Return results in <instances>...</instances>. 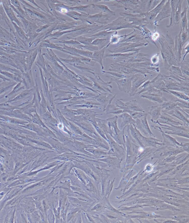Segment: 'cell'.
Segmentation results:
<instances>
[{
  "instance_id": "1",
  "label": "cell",
  "mask_w": 189,
  "mask_h": 223,
  "mask_svg": "<svg viewBox=\"0 0 189 223\" xmlns=\"http://www.w3.org/2000/svg\"><path fill=\"white\" fill-rule=\"evenodd\" d=\"M158 41L160 45V51L165 68L169 71L172 66L179 67L177 58L175 41L167 33L165 35H160Z\"/></svg>"
},
{
  "instance_id": "2",
  "label": "cell",
  "mask_w": 189,
  "mask_h": 223,
  "mask_svg": "<svg viewBox=\"0 0 189 223\" xmlns=\"http://www.w3.org/2000/svg\"><path fill=\"white\" fill-rule=\"evenodd\" d=\"M146 41L137 43H122L118 45L120 46L115 48L109 50L110 53H123L132 52L138 53L142 48H138V47L146 46L148 45Z\"/></svg>"
},
{
  "instance_id": "3",
  "label": "cell",
  "mask_w": 189,
  "mask_h": 223,
  "mask_svg": "<svg viewBox=\"0 0 189 223\" xmlns=\"http://www.w3.org/2000/svg\"><path fill=\"white\" fill-rule=\"evenodd\" d=\"M116 3L111 6L115 8H122L133 13L140 14V0H120L115 1Z\"/></svg>"
},
{
  "instance_id": "4",
  "label": "cell",
  "mask_w": 189,
  "mask_h": 223,
  "mask_svg": "<svg viewBox=\"0 0 189 223\" xmlns=\"http://www.w3.org/2000/svg\"><path fill=\"white\" fill-rule=\"evenodd\" d=\"M158 124L161 126V129H167L169 131H164V133L168 134H172L176 136H179L185 138H189V126L183 125H168L163 124L158 122L155 123Z\"/></svg>"
},
{
  "instance_id": "5",
  "label": "cell",
  "mask_w": 189,
  "mask_h": 223,
  "mask_svg": "<svg viewBox=\"0 0 189 223\" xmlns=\"http://www.w3.org/2000/svg\"><path fill=\"white\" fill-rule=\"evenodd\" d=\"M130 28L132 29H136L139 31H141V27L133 25L131 24L125 18L123 17H120L117 19L114 20L109 24L105 26V29H108L107 32L110 31H117L123 29Z\"/></svg>"
},
{
  "instance_id": "6",
  "label": "cell",
  "mask_w": 189,
  "mask_h": 223,
  "mask_svg": "<svg viewBox=\"0 0 189 223\" xmlns=\"http://www.w3.org/2000/svg\"><path fill=\"white\" fill-rule=\"evenodd\" d=\"M162 77L167 89L181 92L189 96V86L183 85L169 76L162 74Z\"/></svg>"
},
{
  "instance_id": "7",
  "label": "cell",
  "mask_w": 189,
  "mask_h": 223,
  "mask_svg": "<svg viewBox=\"0 0 189 223\" xmlns=\"http://www.w3.org/2000/svg\"><path fill=\"white\" fill-rule=\"evenodd\" d=\"M148 114L146 113L142 117L135 119L136 123L134 126L140 133H142L147 136L149 135L151 137L155 138L154 134L151 131L147 121Z\"/></svg>"
},
{
  "instance_id": "8",
  "label": "cell",
  "mask_w": 189,
  "mask_h": 223,
  "mask_svg": "<svg viewBox=\"0 0 189 223\" xmlns=\"http://www.w3.org/2000/svg\"><path fill=\"white\" fill-rule=\"evenodd\" d=\"M149 80L148 76H145L141 73H137L133 76L132 80V87L129 93L130 97L136 95L141 85Z\"/></svg>"
},
{
  "instance_id": "9",
  "label": "cell",
  "mask_w": 189,
  "mask_h": 223,
  "mask_svg": "<svg viewBox=\"0 0 189 223\" xmlns=\"http://www.w3.org/2000/svg\"><path fill=\"white\" fill-rule=\"evenodd\" d=\"M119 14L133 25L139 26L140 27L147 25L143 20V16L142 14H134L131 13L121 12L119 13Z\"/></svg>"
},
{
  "instance_id": "10",
  "label": "cell",
  "mask_w": 189,
  "mask_h": 223,
  "mask_svg": "<svg viewBox=\"0 0 189 223\" xmlns=\"http://www.w3.org/2000/svg\"><path fill=\"white\" fill-rule=\"evenodd\" d=\"M74 164L75 168L80 169L83 171L88 176L91 177V178L93 179V180L96 182L97 185V183L99 182V177L93 172L90 167L87 165L84 161H81L79 160H74L72 161Z\"/></svg>"
},
{
  "instance_id": "11",
  "label": "cell",
  "mask_w": 189,
  "mask_h": 223,
  "mask_svg": "<svg viewBox=\"0 0 189 223\" xmlns=\"http://www.w3.org/2000/svg\"><path fill=\"white\" fill-rule=\"evenodd\" d=\"M141 98L147 99L155 103H161L169 101L163 96V93L161 91L151 92H145L140 94Z\"/></svg>"
},
{
  "instance_id": "12",
  "label": "cell",
  "mask_w": 189,
  "mask_h": 223,
  "mask_svg": "<svg viewBox=\"0 0 189 223\" xmlns=\"http://www.w3.org/2000/svg\"><path fill=\"white\" fill-rule=\"evenodd\" d=\"M171 8L170 1H167L165 5H164L162 9L161 10L160 13L157 14L156 18L154 21L153 24L155 25V28L156 30L157 26H159L158 25V22L166 18L170 17L171 16Z\"/></svg>"
},
{
  "instance_id": "13",
  "label": "cell",
  "mask_w": 189,
  "mask_h": 223,
  "mask_svg": "<svg viewBox=\"0 0 189 223\" xmlns=\"http://www.w3.org/2000/svg\"><path fill=\"white\" fill-rule=\"evenodd\" d=\"M146 41L142 36V33L138 30L134 29V31L130 33L125 35L123 40L119 41L118 44L123 43H137Z\"/></svg>"
},
{
  "instance_id": "14",
  "label": "cell",
  "mask_w": 189,
  "mask_h": 223,
  "mask_svg": "<svg viewBox=\"0 0 189 223\" xmlns=\"http://www.w3.org/2000/svg\"><path fill=\"white\" fill-rule=\"evenodd\" d=\"M132 78H126L119 80H114L113 82H115L117 84L118 88L120 91L126 94H129L132 87Z\"/></svg>"
},
{
  "instance_id": "15",
  "label": "cell",
  "mask_w": 189,
  "mask_h": 223,
  "mask_svg": "<svg viewBox=\"0 0 189 223\" xmlns=\"http://www.w3.org/2000/svg\"><path fill=\"white\" fill-rule=\"evenodd\" d=\"M80 155L87 156L85 155L77 153L75 152H66L64 153L63 154H61L59 155L56 156L55 157L51 160H55V159H58L62 161H64V162L67 161H73L74 160H79V158H81L85 159L84 158H83L82 157H80Z\"/></svg>"
},
{
  "instance_id": "16",
  "label": "cell",
  "mask_w": 189,
  "mask_h": 223,
  "mask_svg": "<svg viewBox=\"0 0 189 223\" xmlns=\"http://www.w3.org/2000/svg\"><path fill=\"white\" fill-rule=\"evenodd\" d=\"M151 127L154 129L161 132L164 139V141L162 143L163 145H171L176 146V144L180 146V144L175 139L169 134L164 133L161 127L157 126L151 125Z\"/></svg>"
},
{
  "instance_id": "17",
  "label": "cell",
  "mask_w": 189,
  "mask_h": 223,
  "mask_svg": "<svg viewBox=\"0 0 189 223\" xmlns=\"http://www.w3.org/2000/svg\"><path fill=\"white\" fill-rule=\"evenodd\" d=\"M68 201L72 204L75 207L78 208L79 210H82L84 211H86L92 206L94 203H85L84 201H81L76 197H68Z\"/></svg>"
},
{
  "instance_id": "18",
  "label": "cell",
  "mask_w": 189,
  "mask_h": 223,
  "mask_svg": "<svg viewBox=\"0 0 189 223\" xmlns=\"http://www.w3.org/2000/svg\"><path fill=\"white\" fill-rule=\"evenodd\" d=\"M150 85L152 87L162 92L169 94L166 88L165 82L163 79L162 74L160 73L150 81Z\"/></svg>"
},
{
  "instance_id": "19",
  "label": "cell",
  "mask_w": 189,
  "mask_h": 223,
  "mask_svg": "<svg viewBox=\"0 0 189 223\" xmlns=\"http://www.w3.org/2000/svg\"><path fill=\"white\" fill-rule=\"evenodd\" d=\"M158 122L161 124H165L168 125H183L179 121H177L174 118V117L171 116L167 113L161 112V115L157 121Z\"/></svg>"
},
{
  "instance_id": "20",
  "label": "cell",
  "mask_w": 189,
  "mask_h": 223,
  "mask_svg": "<svg viewBox=\"0 0 189 223\" xmlns=\"http://www.w3.org/2000/svg\"><path fill=\"white\" fill-rule=\"evenodd\" d=\"M161 1H141L140 4V14L151 11L160 3Z\"/></svg>"
},
{
  "instance_id": "21",
  "label": "cell",
  "mask_w": 189,
  "mask_h": 223,
  "mask_svg": "<svg viewBox=\"0 0 189 223\" xmlns=\"http://www.w3.org/2000/svg\"><path fill=\"white\" fill-rule=\"evenodd\" d=\"M124 113L129 114L132 111H138L145 113V111L141 107L138 101L136 99L132 100L129 102L125 103Z\"/></svg>"
},
{
  "instance_id": "22",
  "label": "cell",
  "mask_w": 189,
  "mask_h": 223,
  "mask_svg": "<svg viewBox=\"0 0 189 223\" xmlns=\"http://www.w3.org/2000/svg\"><path fill=\"white\" fill-rule=\"evenodd\" d=\"M186 6L181 14V21L180 22L181 29L182 31H186L189 32L188 30V14L189 8L188 1H186Z\"/></svg>"
},
{
  "instance_id": "23",
  "label": "cell",
  "mask_w": 189,
  "mask_h": 223,
  "mask_svg": "<svg viewBox=\"0 0 189 223\" xmlns=\"http://www.w3.org/2000/svg\"><path fill=\"white\" fill-rule=\"evenodd\" d=\"M167 113L168 114L171 115V116L176 117L180 120L181 121L184 123V126H189V119L184 116V115L178 110V106H176L175 109L171 111L164 112Z\"/></svg>"
},
{
  "instance_id": "24",
  "label": "cell",
  "mask_w": 189,
  "mask_h": 223,
  "mask_svg": "<svg viewBox=\"0 0 189 223\" xmlns=\"http://www.w3.org/2000/svg\"><path fill=\"white\" fill-rule=\"evenodd\" d=\"M118 117L122 119V122L120 125V128L121 129L129 125H132L133 126L135 125V120L133 119L129 114L127 113L121 114Z\"/></svg>"
},
{
  "instance_id": "25",
  "label": "cell",
  "mask_w": 189,
  "mask_h": 223,
  "mask_svg": "<svg viewBox=\"0 0 189 223\" xmlns=\"http://www.w3.org/2000/svg\"><path fill=\"white\" fill-rule=\"evenodd\" d=\"M150 111L148 114L151 115L150 121L153 123L158 120L161 115V107L160 106H152L149 107Z\"/></svg>"
},
{
  "instance_id": "26",
  "label": "cell",
  "mask_w": 189,
  "mask_h": 223,
  "mask_svg": "<svg viewBox=\"0 0 189 223\" xmlns=\"http://www.w3.org/2000/svg\"><path fill=\"white\" fill-rule=\"evenodd\" d=\"M182 29H181L180 32L178 35H176L175 38V45L176 52H177V60L179 63L181 62V51H182V43L181 38V35Z\"/></svg>"
},
{
  "instance_id": "27",
  "label": "cell",
  "mask_w": 189,
  "mask_h": 223,
  "mask_svg": "<svg viewBox=\"0 0 189 223\" xmlns=\"http://www.w3.org/2000/svg\"><path fill=\"white\" fill-rule=\"evenodd\" d=\"M140 32L142 33V36L144 38V40L148 43H152L154 44L157 48H159L156 43L152 39L153 33L149 29L146 27V26H142L141 27V30Z\"/></svg>"
},
{
  "instance_id": "28",
  "label": "cell",
  "mask_w": 189,
  "mask_h": 223,
  "mask_svg": "<svg viewBox=\"0 0 189 223\" xmlns=\"http://www.w3.org/2000/svg\"><path fill=\"white\" fill-rule=\"evenodd\" d=\"M127 127H124L123 128V129L122 131H120L119 133L117 134H115L114 133L112 134L111 135V137L113 138L114 140H115V141L117 142V143L120 144V145H122L123 146L124 149H126L125 147V138H124V130H125V128Z\"/></svg>"
},
{
  "instance_id": "29",
  "label": "cell",
  "mask_w": 189,
  "mask_h": 223,
  "mask_svg": "<svg viewBox=\"0 0 189 223\" xmlns=\"http://www.w3.org/2000/svg\"><path fill=\"white\" fill-rule=\"evenodd\" d=\"M180 1H175V0H172L170 1V4L171 8V13L170 18V23L169 25L166 24V27L168 28H170L172 27V24L173 23L174 19V16L175 13L178 9L179 7Z\"/></svg>"
},
{
  "instance_id": "30",
  "label": "cell",
  "mask_w": 189,
  "mask_h": 223,
  "mask_svg": "<svg viewBox=\"0 0 189 223\" xmlns=\"http://www.w3.org/2000/svg\"><path fill=\"white\" fill-rule=\"evenodd\" d=\"M103 111H105L106 114L119 115L124 113V111L122 109L118 108L115 105L111 104H108L106 108L103 110Z\"/></svg>"
},
{
  "instance_id": "31",
  "label": "cell",
  "mask_w": 189,
  "mask_h": 223,
  "mask_svg": "<svg viewBox=\"0 0 189 223\" xmlns=\"http://www.w3.org/2000/svg\"><path fill=\"white\" fill-rule=\"evenodd\" d=\"M86 150L92 154L96 158V160L97 159L104 158L108 154V153L105 152L102 150L97 148L96 149H95L94 148H88Z\"/></svg>"
},
{
  "instance_id": "32",
  "label": "cell",
  "mask_w": 189,
  "mask_h": 223,
  "mask_svg": "<svg viewBox=\"0 0 189 223\" xmlns=\"http://www.w3.org/2000/svg\"><path fill=\"white\" fill-rule=\"evenodd\" d=\"M160 106L161 107V112H166L174 110L177 105L175 102L168 101L161 103Z\"/></svg>"
},
{
  "instance_id": "33",
  "label": "cell",
  "mask_w": 189,
  "mask_h": 223,
  "mask_svg": "<svg viewBox=\"0 0 189 223\" xmlns=\"http://www.w3.org/2000/svg\"><path fill=\"white\" fill-rule=\"evenodd\" d=\"M118 118L117 115H115L113 117L109 118L107 119L109 126L115 134H117L120 131L118 126Z\"/></svg>"
},
{
  "instance_id": "34",
  "label": "cell",
  "mask_w": 189,
  "mask_h": 223,
  "mask_svg": "<svg viewBox=\"0 0 189 223\" xmlns=\"http://www.w3.org/2000/svg\"><path fill=\"white\" fill-rule=\"evenodd\" d=\"M189 59H187L182 62H181L179 65V67L183 75L188 78L189 76Z\"/></svg>"
},
{
  "instance_id": "35",
  "label": "cell",
  "mask_w": 189,
  "mask_h": 223,
  "mask_svg": "<svg viewBox=\"0 0 189 223\" xmlns=\"http://www.w3.org/2000/svg\"><path fill=\"white\" fill-rule=\"evenodd\" d=\"M183 1H180L179 7H178L177 11L176 12L175 16H174V19L172 26L174 25L178 24L180 23L181 18V13L182 5Z\"/></svg>"
},
{
  "instance_id": "36",
  "label": "cell",
  "mask_w": 189,
  "mask_h": 223,
  "mask_svg": "<svg viewBox=\"0 0 189 223\" xmlns=\"http://www.w3.org/2000/svg\"><path fill=\"white\" fill-rule=\"evenodd\" d=\"M167 90L169 94L173 95L174 96H175L176 98L181 99L186 101V102H189V96L184 94L183 93L179 91H176L168 89Z\"/></svg>"
},
{
  "instance_id": "37",
  "label": "cell",
  "mask_w": 189,
  "mask_h": 223,
  "mask_svg": "<svg viewBox=\"0 0 189 223\" xmlns=\"http://www.w3.org/2000/svg\"><path fill=\"white\" fill-rule=\"evenodd\" d=\"M32 89L24 91L21 94L17 96L13 100L8 101V102H17L18 101L21 100L23 99L27 98V97H29L32 94Z\"/></svg>"
},
{
  "instance_id": "38",
  "label": "cell",
  "mask_w": 189,
  "mask_h": 223,
  "mask_svg": "<svg viewBox=\"0 0 189 223\" xmlns=\"http://www.w3.org/2000/svg\"><path fill=\"white\" fill-rule=\"evenodd\" d=\"M80 210L76 208L68 209L66 215V222H70L76 213L79 211Z\"/></svg>"
},
{
  "instance_id": "39",
  "label": "cell",
  "mask_w": 189,
  "mask_h": 223,
  "mask_svg": "<svg viewBox=\"0 0 189 223\" xmlns=\"http://www.w3.org/2000/svg\"><path fill=\"white\" fill-rule=\"evenodd\" d=\"M174 102H176L177 106L181 109H189V102L176 98L174 99Z\"/></svg>"
},
{
  "instance_id": "40",
  "label": "cell",
  "mask_w": 189,
  "mask_h": 223,
  "mask_svg": "<svg viewBox=\"0 0 189 223\" xmlns=\"http://www.w3.org/2000/svg\"><path fill=\"white\" fill-rule=\"evenodd\" d=\"M118 33H116L113 34L112 35L111 38H110V42L108 45H109L110 44H115L116 43H118L119 42V39L121 38H124V36H125L126 34L124 35H122V36H118L117 34Z\"/></svg>"
},
{
  "instance_id": "41",
  "label": "cell",
  "mask_w": 189,
  "mask_h": 223,
  "mask_svg": "<svg viewBox=\"0 0 189 223\" xmlns=\"http://www.w3.org/2000/svg\"><path fill=\"white\" fill-rule=\"evenodd\" d=\"M181 38L182 43V46L189 41V32L186 31H182L181 35Z\"/></svg>"
},
{
  "instance_id": "42",
  "label": "cell",
  "mask_w": 189,
  "mask_h": 223,
  "mask_svg": "<svg viewBox=\"0 0 189 223\" xmlns=\"http://www.w3.org/2000/svg\"><path fill=\"white\" fill-rule=\"evenodd\" d=\"M5 8L6 12H7L8 15L9 16L10 19L12 21H15L16 22H17L18 24L19 25L20 23L19 22H18V20L17 19L15 15H14L13 12L12 11V10L8 7H5Z\"/></svg>"
},
{
  "instance_id": "43",
  "label": "cell",
  "mask_w": 189,
  "mask_h": 223,
  "mask_svg": "<svg viewBox=\"0 0 189 223\" xmlns=\"http://www.w3.org/2000/svg\"><path fill=\"white\" fill-rule=\"evenodd\" d=\"M146 113L141 112H138V111H132L129 114L132 116L133 119H137L139 118L142 117L146 114Z\"/></svg>"
},
{
  "instance_id": "44",
  "label": "cell",
  "mask_w": 189,
  "mask_h": 223,
  "mask_svg": "<svg viewBox=\"0 0 189 223\" xmlns=\"http://www.w3.org/2000/svg\"><path fill=\"white\" fill-rule=\"evenodd\" d=\"M47 211L48 212V214L47 215V219H48L49 222H55V215H54L51 209H49L47 210Z\"/></svg>"
},
{
  "instance_id": "45",
  "label": "cell",
  "mask_w": 189,
  "mask_h": 223,
  "mask_svg": "<svg viewBox=\"0 0 189 223\" xmlns=\"http://www.w3.org/2000/svg\"><path fill=\"white\" fill-rule=\"evenodd\" d=\"M13 25L15 28L16 32H17L18 35L22 38H23L25 40L26 38V37L24 34V33L23 31H22L21 28H20L19 27L16 25L13 22Z\"/></svg>"
},
{
  "instance_id": "46",
  "label": "cell",
  "mask_w": 189,
  "mask_h": 223,
  "mask_svg": "<svg viewBox=\"0 0 189 223\" xmlns=\"http://www.w3.org/2000/svg\"><path fill=\"white\" fill-rule=\"evenodd\" d=\"M160 54V53H156V54L153 55L152 58H151L150 61L151 63H152L153 65L157 64V63L159 62V55Z\"/></svg>"
},
{
  "instance_id": "47",
  "label": "cell",
  "mask_w": 189,
  "mask_h": 223,
  "mask_svg": "<svg viewBox=\"0 0 189 223\" xmlns=\"http://www.w3.org/2000/svg\"><path fill=\"white\" fill-rule=\"evenodd\" d=\"M102 205L101 203L97 204L93 207L91 208V211H99L102 209Z\"/></svg>"
},
{
  "instance_id": "48",
  "label": "cell",
  "mask_w": 189,
  "mask_h": 223,
  "mask_svg": "<svg viewBox=\"0 0 189 223\" xmlns=\"http://www.w3.org/2000/svg\"><path fill=\"white\" fill-rule=\"evenodd\" d=\"M180 146H181L184 150L188 152L189 143H186V142H182L180 144Z\"/></svg>"
},
{
  "instance_id": "49",
  "label": "cell",
  "mask_w": 189,
  "mask_h": 223,
  "mask_svg": "<svg viewBox=\"0 0 189 223\" xmlns=\"http://www.w3.org/2000/svg\"><path fill=\"white\" fill-rule=\"evenodd\" d=\"M160 36V34L156 30H155L154 33H153L152 36V39L154 41H155L157 39L159 38Z\"/></svg>"
},
{
  "instance_id": "50",
  "label": "cell",
  "mask_w": 189,
  "mask_h": 223,
  "mask_svg": "<svg viewBox=\"0 0 189 223\" xmlns=\"http://www.w3.org/2000/svg\"><path fill=\"white\" fill-rule=\"evenodd\" d=\"M1 73L3 74L4 75L8 76V77H9L10 78H12V79H16V78L15 77V76L13 75V74L8 73V72H7L4 71L2 72Z\"/></svg>"
},
{
  "instance_id": "51",
  "label": "cell",
  "mask_w": 189,
  "mask_h": 223,
  "mask_svg": "<svg viewBox=\"0 0 189 223\" xmlns=\"http://www.w3.org/2000/svg\"><path fill=\"white\" fill-rule=\"evenodd\" d=\"M184 50H186V52L185 53V54L184 55V56L183 58V59L182 60V61L181 62H182L184 60H185V58L186 57V56L189 53V43L185 47V48H184Z\"/></svg>"
},
{
  "instance_id": "52",
  "label": "cell",
  "mask_w": 189,
  "mask_h": 223,
  "mask_svg": "<svg viewBox=\"0 0 189 223\" xmlns=\"http://www.w3.org/2000/svg\"><path fill=\"white\" fill-rule=\"evenodd\" d=\"M22 165L21 163L19 162L17 163L16 165L15 168H14V172H17V171H18V169H20V168H21V167Z\"/></svg>"
},
{
  "instance_id": "53",
  "label": "cell",
  "mask_w": 189,
  "mask_h": 223,
  "mask_svg": "<svg viewBox=\"0 0 189 223\" xmlns=\"http://www.w3.org/2000/svg\"><path fill=\"white\" fill-rule=\"evenodd\" d=\"M12 2V3L13 4V5L15 6V7L19 8L20 7V4L19 3H18V2L17 1H11Z\"/></svg>"
},
{
  "instance_id": "54",
  "label": "cell",
  "mask_w": 189,
  "mask_h": 223,
  "mask_svg": "<svg viewBox=\"0 0 189 223\" xmlns=\"http://www.w3.org/2000/svg\"><path fill=\"white\" fill-rule=\"evenodd\" d=\"M11 86H10L9 87H8L3 88V89H0V94H1V93H3L4 92H5L6 91L8 90V89H9L10 88H11Z\"/></svg>"
},
{
  "instance_id": "55",
  "label": "cell",
  "mask_w": 189,
  "mask_h": 223,
  "mask_svg": "<svg viewBox=\"0 0 189 223\" xmlns=\"http://www.w3.org/2000/svg\"><path fill=\"white\" fill-rule=\"evenodd\" d=\"M4 44V43L3 42H2L1 41H0V45H3Z\"/></svg>"
},
{
  "instance_id": "56",
  "label": "cell",
  "mask_w": 189,
  "mask_h": 223,
  "mask_svg": "<svg viewBox=\"0 0 189 223\" xmlns=\"http://www.w3.org/2000/svg\"><path fill=\"white\" fill-rule=\"evenodd\" d=\"M3 34H2L1 33H0V37H3Z\"/></svg>"
}]
</instances>
